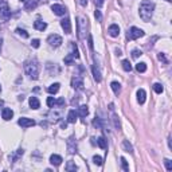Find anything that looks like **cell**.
<instances>
[{
  "instance_id": "1",
  "label": "cell",
  "mask_w": 172,
  "mask_h": 172,
  "mask_svg": "<svg viewBox=\"0 0 172 172\" xmlns=\"http://www.w3.org/2000/svg\"><path fill=\"white\" fill-rule=\"evenodd\" d=\"M153 10H155V4L149 0H144L143 3L140 4V18L144 20V22H149L151 18L153 15Z\"/></svg>"
},
{
  "instance_id": "2",
  "label": "cell",
  "mask_w": 172,
  "mask_h": 172,
  "mask_svg": "<svg viewBox=\"0 0 172 172\" xmlns=\"http://www.w3.org/2000/svg\"><path fill=\"white\" fill-rule=\"evenodd\" d=\"M24 71H26V74L31 78V80H38V75H39V65H38V62H36L35 59L26 62Z\"/></svg>"
},
{
  "instance_id": "3",
  "label": "cell",
  "mask_w": 172,
  "mask_h": 172,
  "mask_svg": "<svg viewBox=\"0 0 172 172\" xmlns=\"http://www.w3.org/2000/svg\"><path fill=\"white\" fill-rule=\"evenodd\" d=\"M77 26H78V38L85 39L86 38V28H87V20L82 16L77 18Z\"/></svg>"
},
{
  "instance_id": "4",
  "label": "cell",
  "mask_w": 172,
  "mask_h": 172,
  "mask_svg": "<svg viewBox=\"0 0 172 172\" xmlns=\"http://www.w3.org/2000/svg\"><path fill=\"white\" fill-rule=\"evenodd\" d=\"M128 39H139L144 36V31L139 27H131V30L128 31Z\"/></svg>"
},
{
  "instance_id": "5",
  "label": "cell",
  "mask_w": 172,
  "mask_h": 172,
  "mask_svg": "<svg viewBox=\"0 0 172 172\" xmlns=\"http://www.w3.org/2000/svg\"><path fill=\"white\" fill-rule=\"evenodd\" d=\"M47 42L50 46H54V47H58V46L62 45V38L58 34H53V35H50L47 38Z\"/></svg>"
},
{
  "instance_id": "6",
  "label": "cell",
  "mask_w": 172,
  "mask_h": 172,
  "mask_svg": "<svg viewBox=\"0 0 172 172\" xmlns=\"http://www.w3.org/2000/svg\"><path fill=\"white\" fill-rule=\"evenodd\" d=\"M71 86H73L75 90H82L83 89V80H82V77H80V75L73 77V80H71Z\"/></svg>"
},
{
  "instance_id": "7",
  "label": "cell",
  "mask_w": 172,
  "mask_h": 172,
  "mask_svg": "<svg viewBox=\"0 0 172 172\" xmlns=\"http://www.w3.org/2000/svg\"><path fill=\"white\" fill-rule=\"evenodd\" d=\"M18 124H19L22 128H30V127H34V125H35V121H34L32 118L22 117V118H19V121H18Z\"/></svg>"
},
{
  "instance_id": "8",
  "label": "cell",
  "mask_w": 172,
  "mask_h": 172,
  "mask_svg": "<svg viewBox=\"0 0 172 172\" xmlns=\"http://www.w3.org/2000/svg\"><path fill=\"white\" fill-rule=\"evenodd\" d=\"M51 10H53V12L58 16H62L66 14V8H65L62 4H53V6H51Z\"/></svg>"
},
{
  "instance_id": "9",
  "label": "cell",
  "mask_w": 172,
  "mask_h": 172,
  "mask_svg": "<svg viewBox=\"0 0 172 172\" xmlns=\"http://www.w3.org/2000/svg\"><path fill=\"white\" fill-rule=\"evenodd\" d=\"M61 26L65 30V34H70L71 32V22L69 18H65L63 20H61Z\"/></svg>"
},
{
  "instance_id": "10",
  "label": "cell",
  "mask_w": 172,
  "mask_h": 172,
  "mask_svg": "<svg viewBox=\"0 0 172 172\" xmlns=\"http://www.w3.org/2000/svg\"><path fill=\"white\" fill-rule=\"evenodd\" d=\"M12 117H14V112H12V109H10V108H4L3 110H1V118H3V120L8 121V120H11Z\"/></svg>"
},
{
  "instance_id": "11",
  "label": "cell",
  "mask_w": 172,
  "mask_h": 172,
  "mask_svg": "<svg viewBox=\"0 0 172 172\" xmlns=\"http://www.w3.org/2000/svg\"><path fill=\"white\" fill-rule=\"evenodd\" d=\"M108 32H109V35H110V36H113V38H117V36L120 35V27H118L117 24H112L110 27H109Z\"/></svg>"
},
{
  "instance_id": "12",
  "label": "cell",
  "mask_w": 172,
  "mask_h": 172,
  "mask_svg": "<svg viewBox=\"0 0 172 172\" xmlns=\"http://www.w3.org/2000/svg\"><path fill=\"white\" fill-rule=\"evenodd\" d=\"M34 28L38 30V31H45V30L47 28V23L41 20V19H38L36 22H34Z\"/></svg>"
},
{
  "instance_id": "13",
  "label": "cell",
  "mask_w": 172,
  "mask_h": 172,
  "mask_svg": "<svg viewBox=\"0 0 172 172\" xmlns=\"http://www.w3.org/2000/svg\"><path fill=\"white\" fill-rule=\"evenodd\" d=\"M145 98H147V93H145V90L144 89L137 90V101H139V104L143 105L144 102H145Z\"/></svg>"
},
{
  "instance_id": "14",
  "label": "cell",
  "mask_w": 172,
  "mask_h": 172,
  "mask_svg": "<svg viewBox=\"0 0 172 172\" xmlns=\"http://www.w3.org/2000/svg\"><path fill=\"white\" fill-rule=\"evenodd\" d=\"M63 161V160H62V157L59 156V155H51L50 156V163L51 164H53V166H61V163Z\"/></svg>"
},
{
  "instance_id": "15",
  "label": "cell",
  "mask_w": 172,
  "mask_h": 172,
  "mask_svg": "<svg viewBox=\"0 0 172 172\" xmlns=\"http://www.w3.org/2000/svg\"><path fill=\"white\" fill-rule=\"evenodd\" d=\"M48 117L53 120V121H59L62 118V112H57V110H51L50 112V114H48Z\"/></svg>"
},
{
  "instance_id": "16",
  "label": "cell",
  "mask_w": 172,
  "mask_h": 172,
  "mask_svg": "<svg viewBox=\"0 0 172 172\" xmlns=\"http://www.w3.org/2000/svg\"><path fill=\"white\" fill-rule=\"evenodd\" d=\"M23 153H24V151H23V149H18L15 153H12V155H11V156H10V160H11V161H12V163L18 161V160H19L20 157L23 156Z\"/></svg>"
},
{
  "instance_id": "17",
  "label": "cell",
  "mask_w": 172,
  "mask_h": 172,
  "mask_svg": "<svg viewBox=\"0 0 172 172\" xmlns=\"http://www.w3.org/2000/svg\"><path fill=\"white\" fill-rule=\"evenodd\" d=\"M92 70H93L94 80H96L97 82H101V71H100V69L97 67V65H93V66H92Z\"/></svg>"
},
{
  "instance_id": "18",
  "label": "cell",
  "mask_w": 172,
  "mask_h": 172,
  "mask_svg": "<svg viewBox=\"0 0 172 172\" xmlns=\"http://www.w3.org/2000/svg\"><path fill=\"white\" fill-rule=\"evenodd\" d=\"M110 87H112V90L114 92L116 96H118V94L121 93V85H120V82H117V81H113V82L110 83Z\"/></svg>"
},
{
  "instance_id": "19",
  "label": "cell",
  "mask_w": 172,
  "mask_h": 172,
  "mask_svg": "<svg viewBox=\"0 0 172 172\" xmlns=\"http://www.w3.org/2000/svg\"><path fill=\"white\" fill-rule=\"evenodd\" d=\"M77 113H78L80 117H86V116L89 114V109H87L86 105H81L80 108H78V110H77Z\"/></svg>"
},
{
  "instance_id": "20",
  "label": "cell",
  "mask_w": 172,
  "mask_h": 172,
  "mask_svg": "<svg viewBox=\"0 0 172 172\" xmlns=\"http://www.w3.org/2000/svg\"><path fill=\"white\" fill-rule=\"evenodd\" d=\"M97 145H98L101 149H106V148H108V140L102 136L98 137V139H97Z\"/></svg>"
},
{
  "instance_id": "21",
  "label": "cell",
  "mask_w": 172,
  "mask_h": 172,
  "mask_svg": "<svg viewBox=\"0 0 172 172\" xmlns=\"http://www.w3.org/2000/svg\"><path fill=\"white\" fill-rule=\"evenodd\" d=\"M0 16H3V18H4L6 20L11 16V11L8 10V7H7L6 4L3 6V8H0Z\"/></svg>"
},
{
  "instance_id": "22",
  "label": "cell",
  "mask_w": 172,
  "mask_h": 172,
  "mask_svg": "<svg viewBox=\"0 0 172 172\" xmlns=\"http://www.w3.org/2000/svg\"><path fill=\"white\" fill-rule=\"evenodd\" d=\"M77 117H78V113H77L75 110H70L69 112V114H67V122L74 124V122L77 121Z\"/></svg>"
},
{
  "instance_id": "23",
  "label": "cell",
  "mask_w": 172,
  "mask_h": 172,
  "mask_svg": "<svg viewBox=\"0 0 172 172\" xmlns=\"http://www.w3.org/2000/svg\"><path fill=\"white\" fill-rule=\"evenodd\" d=\"M70 55L73 58H80V53H78V47L75 43H70Z\"/></svg>"
},
{
  "instance_id": "24",
  "label": "cell",
  "mask_w": 172,
  "mask_h": 172,
  "mask_svg": "<svg viewBox=\"0 0 172 172\" xmlns=\"http://www.w3.org/2000/svg\"><path fill=\"white\" fill-rule=\"evenodd\" d=\"M30 106H31L32 109H39V106H41V102H39V100L36 98V97H30Z\"/></svg>"
},
{
  "instance_id": "25",
  "label": "cell",
  "mask_w": 172,
  "mask_h": 172,
  "mask_svg": "<svg viewBox=\"0 0 172 172\" xmlns=\"http://www.w3.org/2000/svg\"><path fill=\"white\" fill-rule=\"evenodd\" d=\"M65 169H66L67 172H75L77 169H78V167H77V164L74 161H67L66 167H65Z\"/></svg>"
},
{
  "instance_id": "26",
  "label": "cell",
  "mask_w": 172,
  "mask_h": 172,
  "mask_svg": "<svg viewBox=\"0 0 172 172\" xmlns=\"http://www.w3.org/2000/svg\"><path fill=\"white\" fill-rule=\"evenodd\" d=\"M38 4H39V0H28V1L26 3V8H27V10H34V8H36Z\"/></svg>"
},
{
  "instance_id": "27",
  "label": "cell",
  "mask_w": 172,
  "mask_h": 172,
  "mask_svg": "<svg viewBox=\"0 0 172 172\" xmlns=\"http://www.w3.org/2000/svg\"><path fill=\"white\" fill-rule=\"evenodd\" d=\"M59 83H53V85H50L48 86V89H47V92L50 93V94H55V93H58V90H59Z\"/></svg>"
},
{
  "instance_id": "28",
  "label": "cell",
  "mask_w": 172,
  "mask_h": 172,
  "mask_svg": "<svg viewBox=\"0 0 172 172\" xmlns=\"http://www.w3.org/2000/svg\"><path fill=\"white\" fill-rule=\"evenodd\" d=\"M122 148L125 149V152H129V153H133V147L131 145V143L128 140H124L122 141Z\"/></svg>"
},
{
  "instance_id": "29",
  "label": "cell",
  "mask_w": 172,
  "mask_h": 172,
  "mask_svg": "<svg viewBox=\"0 0 172 172\" xmlns=\"http://www.w3.org/2000/svg\"><path fill=\"white\" fill-rule=\"evenodd\" d=\"M136 70L139 71V73H145L147 71V65L144 63V62H140V63L136 65Z\"/></svg>"
},
{
  "instance_id": "30",
  "label": "cell",
  "mask_w": 172,
  "mask_h": 172,
  "mask_svg": "<svg viewBox=\"0 0 172 172\" xmlns=\"http://www.w3.org/2000/svg\"><path fill=\"white\" fill-rule=\"evenodd\" d=\"M121 65H122V69H124L125 71H131V70H132V65H131V62L127 61V59H124V61L121 62Z\"/></svg>"
},
{
  "instance_id": "31",
  "label": "cell",
  "mask_w": 172,
  "mask_h": 172,
  "mask_svg": "<svg viewBox=\"0 0 172 172\" xmlns=\"http://www.w3.org/2000/svg\"><path fill=\"white\" fill-rule=\"evenodd\" d=\"M112 120H113V124H114V128H116V129H120V128H121V124H120V120H118L117 114H113Z\"/></svg>"
},
{
  "instance_id": "32",
  "label": "cell",
  "mask_w": 172,
  "mask_h": 172,
  "mask_svg": "<svg viewBox=\"0 0 172 172\" xmlns=\"http://www.w3.org/2000/svg\"><path fill=\"white\" fill-rule=\"evenodd\" d=\"M153 90L157 93V94H160V93H163V90H164V87H163L161 83H155L153 85Z\"/></svg>"
},
{
  "instance_id": "33",
  "label": "cell",
  "mask_w": 172,
  "mask_h": 172,
  "mask_svg": "<svg viewBox=\"0 0 172 172\" xmlns=\"http://www.w3.org/2000/svg\"><path fill=\"white\" fill-rule=\"evenodd\" d=\"M93 163H94V164H96V166H102V157L101 156H93Z\"/></svg>"
},
{
  "instance_id": "34",
  "label": "cell",
  "mask_w": 172,
  "mask_h": 172,
  "mask_svg": "<svg viewBox=\"0 0 172 172\" xmlns=\"http://www.w3.org/2000/svg\"><path fill=\"white\" fill-rule=\"evenodd\" d=\"M121 167H122V169L124 171H129V166H128V161L125 160V157H121Z\"/></svg>"
},
{
  "instance_id": "35",
  "label": "cell",
  "mask_w": 172,
  "mask_h": 172,
  "mask_svg": "<svg viewBox=\"0 0 172 172\" xmlns=\"http://www.w3.org/2000/svg\"><path fill=\"white\" fill-rule=\"evenodd\" d=\"M55 101L57 100H54V97H48L47 98V106H50V108H54V105H55Z\"/></svg>"
},
{
  "instance_id": "36",
  "label": "cell",
  "mask_w": 172,
  "mask_h": 172,
  "mask_svg": "<svg viewBox=\"0 0 172 172\" xmlns=\"http://www.w3.org/2000/svg\"><path fill=\"white\" fill-rule=\"evenodd\" d=\"M164 164H166L167 171H172V161H171V160L166 159V160H164Z\"/></svg>"
},
{
  "instance_id": "37",
  "label": "cell",
  "mask_w": 172,
  "mask_h": 172,
  "mask_svg": "<svg viewBox=\"0 0 172 172\" xmlns=\"http://www.w3.org/2000/svg\"><path fill=\"white\" fill-rule=\"evenodd\" d=\"M16 32H18L20 36H23V38H28V34H27V31H24V30L18 28V30H16Z\"/></svg>"
},
{
  "instance_id": "38",
  "label": "cell",
  "mask_w": 172,
  "mask_h": 172,
  "mask_svg": "<svg viewBox=\"0 0 172 172\" xmlns=\"http://www.w3.org/2000/svg\"><path fill=\"white\" fill-rule=\"evenodd\" d=\"M141 55H143V53H141L140 50H137V48L132 51V57H133L134 59H136V58H139V57H141Z\"/></svg>"
},
{
  "instance_id": "39",
  "label": "cell",
  "mask_w": 172,
  "mask_h": 172,
  "mask_svg": "<svg viewBox=\"0 0 172 172\" xmlns=\"http://www.w3.org/2000/svg\"><path fill=\"white\" fill-rule=\"evenodd\" d=\"M31 46H32L34 48H38L39 46H41V41H39V39H32Z\"/></svg>"
},
{
  "instance_id": "40",
  "label": "cell",
  "mask_w": 172,
  "mask_h": 172,
  "mask_svg": "<svg viewBox=\"0 0 172 172\" xmlns=\"http://www.w3.org/2000/svg\"><path fill=\"white\" fill-rule=\"evenodd\" d=\"M73 59H74V58L69 54L66 58H65V63H66V65H71V63H73Z\"/></svg>"
},
{
  "instance_id": "41",
  "label": "cell",
  "mask_w": 172,
  "mask_h": 172,
  "mask_svg": "<svg viewBox=\"0 0 172 172\" xmlns=\"http://www.w3.org/2000/svg\"><path fill=\"white\" fill-rule=\"evenodd\" d=\"M157 58H159V61L164 62V63H167V62H168V61H167V58H166V55L163 54V53H160V54L157 55Z\"/></svg>"
},
{
  "instance_id": "42",
  "label": "cell",
  "mask_w": 172,
  "mask_h": 172,
  "mask_svg": "<svg viewBox=\"0 0 172 172\" xmlns=\"http://www.w3.org/2000/svg\"><path fill=\"white\" fill-rule=\"evenodd\" d=\"M55 105L63 106L65 105V98H63V97H62V98H59V100H57V101H55Z\"/></svg>"
},
{
  "instance_id": "43",
  "label": "cell",
  "mask_w": 172,
  "mask_h": 172,
  "mask_svg": "<svg viewBox=\"0 0 172 172\" xmlns=\"http://www.w3.org/2000/svg\"><path fill=\"white\" fill-rule=\"evenodd\" d=\"M94 16H96V19L98 20V22H101V20H102V15H101V12H100L98 10H96V12H94Z\"/></svg>"
},
{
  "instance_id": "44",
  "label": "cell",
  "mask_w": 172,
  "mask_h": 172,
  "mask_svg": "<svg viewBox=\"0 0 172 172\" xmlns=\"http://www.w3.org/2000/svg\"><path fill=\"white\" fill-rule=\"evenodd\" d=\"M87 42H89V48L93 50V38L92 35H87Z\"/></svg>"
},
{
  "instance_id": "45",
  "label": "cell",
  "mask_w": 172,
  "mask_h": 172,
  "mask_svg": "<svg viewBox=\"0 0 172 172\" xmlns=\"http://www.w3.org/2000/svg\"><path fill=\"white\" fill-rule=\"evenodd\" d=\"M104 1H105V0H94V4H96L97 7H102Z\"/></svg>"
},
{
  "instance_id": "46",
  "label": "cell",
  "mask_w": 172,
  "mask_h": 172,
  "mask_svg": "<svg viewBox=\"0 0 172 172\" xmlns=\"http://www.w3.org/2000/svg\"><path fill=\"white\" fill-rule=\"evenodd\" d=\"M80 3H81V6H86V4H87V0H80Z\"/></svg>"
},
{
  "instance_id": "47",
  "label": "cell",
  "mask_w": 172,
  "mask_h": 172,
  "mask_svg": "<svg viewBox=\"0 0 172 172\" xmlns=\"http://www.w3.org/2000/svg\"><path fill=\"white\" fill-rule=\"evenodd\" d=\"M61 127L63 128V129H66V127H67V122H62V124H61Z\"/></svg>"
},
{
  "instance_id": "48",
  "label": "cell",
  "mask_w": 172,
  "mask_h": 172,
  "mask_svg": "<svg viewBox=\"0 0 172 172\" xmlns=\"http://www.w3.org/2000/svg\"><path fill=\"white\" fill-rule=\"evenodd\" d=\"M116 53H117L118 57H120V55H122V54H121V51H120V50H116Z\"/></svg>"
},
{
  "instance_id": "49",
  "label": "cell",
  "mask_w": 172,
  "mask_h": 172,
  "mask_svg": "<svg viewBox=\"0 0 172 172\" xmlns=\"http://www.w3.org/2000/svg\"><path fill=\"white\" fill-rule=\"evenodd\" d=\"M3 104H4V102L1 101V100H0V108H1V106H3Z\"/></svg>"
},
{
  "instance_id": "50",
  "label": "cell",
  "mask_w": 172,
  "mask_h": 172,
  "mask_svg": "<svg viewBox=\"0 0 172 172\" xmlns=\"http://www.w3.org/2000/svg\"><path fill=\"white\" fill-rule=\"evenodd\" d=\"M0 93H1V85H0Z\"/></svg>"
},
{
  "instance_id": "51",
  "label": "cell",
  "mask_w": 172,
  "mask_h": 172,
  "mask_svg": "<svg viewBox=\"0 0 172 172\" xmlns=\"http://www.w3.org/2000/svg\"><path fill=\"white\" fill-rule=\"evenodd\" d=\"M0 47H1V41H0Z\"/></svg>"
},
{
  "instance_id": "52",
  "label": "cell",
  "mask_w": 172,
  "mask_h": 172,
  "mask_svg": "<svg viewBox=\"0 0 172 172\" xmlns=\"http://www.w3.org/2000/svg\"><path fill=\"white\" fill-rule=\"evenodd\" d=\"M166 1H171V0H166Z\"/></svg>"
}]
</instances>
